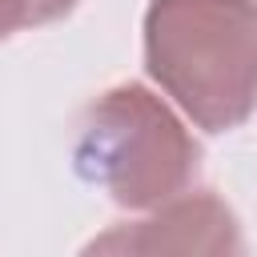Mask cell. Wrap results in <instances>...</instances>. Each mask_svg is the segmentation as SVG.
Returning a JSON list of instances; mask_svg holds the SVG:
<instances>
[{
	"label": "cell",
	"instance_id": "obj_2",
	"mask_svg": "<svg viewBox=\"0 0 257 257\" xmlns=\"http://www.w3.org/2000/svg\"><path fill=\"white\" fill-rule=\"evenodd\" d=\"M72 169L112 205L145 213L193 185L201 145L153 88L128 80L84 104L72 133Z\"/></svg>",
	"mask_w": 257,
	"mask_h": 257
},
{
	"label": "cell",
	"instance_id": "obj_3",
	"mask_svg": "<svg viewBox=\"0 0 257 257\" xmlns=\"http://www.w3.org/2000/svg\"><path fill=\"white\" fill-rule=\"evenodd\" d=\"M241 225L213 189H181L145 209L141 221L112 225L88 241V253H241Z\"/></svg>",
	"mask_w": 257,
	"mask_h": 257
},
{
	"label": "cell",
	"instance_id": "obj_1",
	"mask_svg": "<svg viewBox=\"0 0 257 257\" xmlns=\"http://www.w3.org/2000/svg\"><path fill=\"white\" fill-rule=\"evenodd\" d=\"M145 72L205 133L257 108V0H149Z\"/></svg>",
	"mask_w": 257,
	"mask_h": 257
},
{
	"label": "cell",
	"instance_id": "obj_4",
	"mask_svg": "<svg viewBox=\"0 0 257 257\" xmlns=\"http://www.w3.org/2000/svg\"><path fill=\"white\" fill-rule=\"evenodd\" d=\"M80 0H0V40L20 28H40L64 20Z\"/></svg>",
	"mask_w": 257,
	"mask_h": 257
}]
</instances>
